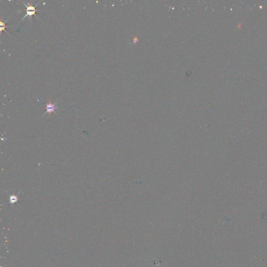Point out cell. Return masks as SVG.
<instances>
[{
  "instance_id": "1",
  "label": "cell",
  "mask_w": 267,
  "mask_h": 267,
  "mask_svg": "<svg viewBox=\"0 0 267 267\" xmlns=\"http://www.w3.org/2000/svg\"><path fill=\"white\" fill-rule=\"evenodd\" d=\"M39 3H38L35 6H33V5H32L31 3H28V5H27L25 3L23 2L24 5H25V6L27 8H26V14L24 16V17L22 19V20H20V22L23 21L24 19H25V18L26 17L28 16H29L30 18V20H32V16L33 15H35L36 16V17L38 18V19H40L38 17L37 15H36V12H39V11H41V10H36V7L38 5V4H39Z\"/></svg>"
},
{
  "instance_id": "2",
  "label": "cell",
  "mask_w": 267,
  "mask_h": 267,
  "mask_svg": "<svg viewBox=\"0 0 267 267\" xmlns=\"http://www.w3.org/2000/svg\"><path fill=\"white\" fill-rule=\"evenodd\" d=\"M57 102H58V101L54 104H52L51 101H50L49 103H47V107H46L47 111L43 116L45 115L47 113H49L51 114V113L55 112V110L58 109V107L56 106V104L57 103Z\"/></svg>"
},
{
  "instance_id": "3",
  "label": "cell",
  "mask_w": 267,
  "mask_h": 267,
  "mask_svg": "<svg viewBox=\"0 0 267 267\" xmlns=\"http://www.w3.org/2000/svg\"><path fill=\"white\" fill-rule=\"evenodd\" d=\"M8 18L7 19V20H5L4 22H3V21L1 20V22H0V31H1V33H2V31H5L6 33H8V35H9V33H8V32L5 30V28H8L9 26H6V25H5V23H6V22L8 21Z\"/></svg>"
},
{
  "instance_id": "4",
  "label": "cell",
  "mask_w": 267,
  "mask_h": 267,
  "mask_svg": "<svg viewBox=\"0 0 267 267\" xmlns=\"http://www.w3.org/2000/svg\"><path fill=\"white\" fill-rule=\"evenodd\" d=\"M10 202L11 204H14L15 202L17 201V197L16 196H14V195H12V196H10Z\"/></svg>"
}]
</instances>
